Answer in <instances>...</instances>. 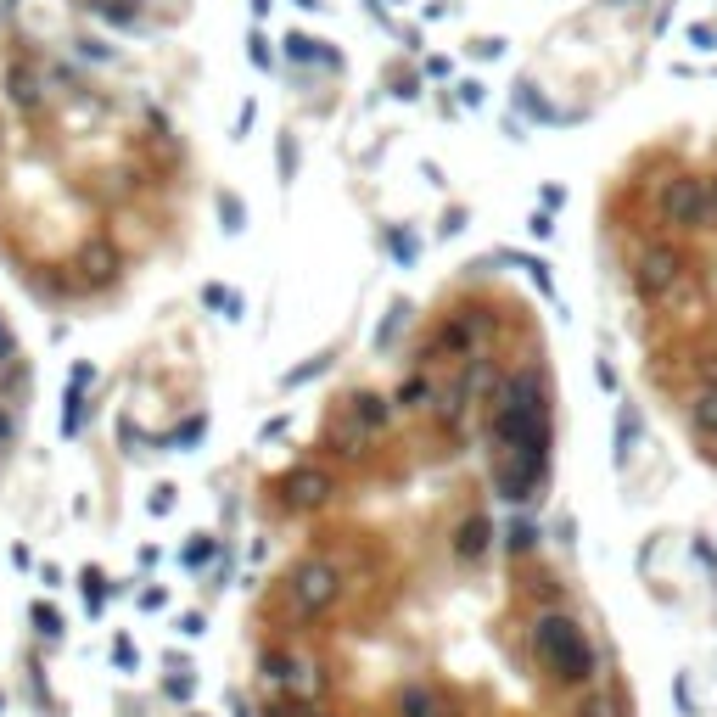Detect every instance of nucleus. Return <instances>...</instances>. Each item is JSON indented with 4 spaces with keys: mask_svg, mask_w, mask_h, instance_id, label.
<instances>
[{
    "mask_svg": "<svg viewBox=\"0 0 717 717\" xmlns=\"http://www.w3.org/2000/svg\"><path fill=\"white\" fill-rule=\"evenodd\" d=\"M577 717H617V695H594V701L577 706Z\"/></svg>",
    "mask_w": 717,
    "mask_h": 717,
    "instance_id": "f8f14e48",
    "label": "nucleus"
},
{
    "mask_svg": "<svg viewBox=\"0 0 717 717\" xmlns=\"http://www.w3.org/2000/svg\"><path fill=\"white\" fill-rule=\"evenodd\" d=\"M684 415H689V426H695V437L717 449V393H689Z\"/></svg>",
    "mask_w": 717,
    "mask_h": 717,
    "instance_id": "1a4fd4ad",
    "label": "nucleus"
},
{
    "mask_svg": "<svg viewBox=\"0 0 717 717\" xmlns=\"http://www.w3.org/2000/svg\"><path fill=\"white\" fill-rule=\"evenodd\" d=\"M488 544H493V521L488 516H465L460 533H454V555H460V561H477V555H488Z\"/></svg>",
    "mask_w": 717,
    "mask_h": 717,
    "instance_id": "6e6552de",
    "label": "nucleus"
},
{
    "mask_svg": "<svg viewBox=\"0 0 717 717\" xmlns=\"http://www.w3.org/2000/svg\"><path fill=\"white\" fill-rule=\"evenodd\" d=\"M101 34L12 23L0 73V230L51 292H107L141 230L180 191L185 141L169 107L113 68Z\"/></svg>",
    "mask_w": 717,
    "mask_h": 717,
    "instance_id": "f257e3e1",
    "label": "nucleus"
},
{
    "mask_svg": "<svg viewBox=\"0 0 717 717\" xmlns=\"http://www.w3.org/2000/svg\"><path fill=\"white\" fill-rule=\"evenodd\" d=\"M398 712H404V717H443V695L426 689V684H409L404 701H398Z\"/></svg>",
    "mask_w": 717,
    "mask_h": 717,
    "instance_id": "9d476101",
    "label": "nucleus"
},
{
    "mask_svg": "<svg viewBox=\"0 0 717 717\" xmlns=\"http://www.w3.org/2000/svg\"><path fill=\"white\" fill-rule=\"evenodd\" d=\"M264 678L275 689H292V695H320V689H325L320 667H309L303 656H286V650H275V656L264 661Z\"/></svg>",
    "mask_w": 717,
    "mask_h": 717,
    "instance_id": "423d86ee",
    "label": "nucleus"
},
{
    "mask_svg": "<svg viewBox=\"0 0 717 717\" xmlns=\"http://www.w3.org/2000/svg\"><path fill=\"white\" fill-rule=\"evenodd\" d=\"M286 600H292L297 617H325L331 605L342 600V572L331 561H309V566H297L292 583H286Z\"/></svg>",
    "mask_w": 717,
    "mask_h": 717,
    "instance_id": "39448f33",
    "label": "nucleus"
},
{
    "mask_svg": "<svg viewBox=\"0 0 717 717\" xmlns=\"http://www.w3.org/2000/svg\"><path fill=\"white\" fill-rule=\"evenodd\" d=\"M533 544H538V527H527V521H516V527L505 533V549H510V555H527Z\"/></svg>",
    "mask_w": 717,
    "mask_h": 717,
    "instance_id": "9b49d317",
    "label": "nucleus"
},
{
    "mask_svg": "<svg viewBox=\"0 0 717 717\" xmlns=\"http://www.w3.org/2000/svg\"><path fill=\"white\" fill-rule=\"evenodd\" d=\"M12 23H17V17L0 12V73H6V45H12Z\"/></svg>",
    "mask_w": 717,
    "mask_h": 717,
    "instance_id": "ddd939ff",
    "label": "nucleus"
},
{
    "mask_svg": "<svg viewBox=\"0 0 717 717\" xmlns=\"http://www.w3.org/2000/svg\"><path fill=\"white\" fill-rule=\"evenodd\" d=\"M45 6H57L68 23L101 40H157L180 29L197 0H45Z\"/></svg>",
    "mask_w": 717,
    "mask_h": 717,
    "instance_id": "7ed1b4c3",
    "label": "nucleus"
},
{
    "mask_svg": "<svg viewBox=\"0 0 717 717\" xmlns=\"http://www.w3.org/2000/svg\"><path fill=\"white\" fill-rule=\"evenodd\" d=\"M533 656H538V667H544L555 684H566V689H589L594 673H600V656H594L583 622L566 617V611H544V617H533Z\"/></svg>",
    "mask_w": 717,
    "mask_h": 717,
    "instance_id": "20e7f679",
    "label": "nucleus"
},
{
    "mask_svg": "<svg viewBox=\"0 0 717 717\" xmlns=\"http://www.w3.org/2000/svg\"><path fill=\"white\" fill-rule=\"evenodd\" d=\"M281 493L292 499L297 510L325 505V499H331V477H325V471H314V465H303V471H292V477L281 482Z\"/></svg>",
    "mask_w": 717,
    "mask_h": 717,
    "instance_id": "0eeeda50",
    "label": "nucleus"
},
{
    "mask_svg": "<svg viewBox=\"0 0 717 717\" xmlns=\"http://www.w3.org/2000/svg\"><path fill=\"white\" fill-rule=\"evenodd\" d=\"M488 443H493V488L510 505H527L549 471V387L538 359H516L488 387Z\"/></svg>",
    "mask_w": 717,
    "mask_h": 717,
    "instance_id": "f03ea898",
    "label": "nucleus"
}]
</instances>
